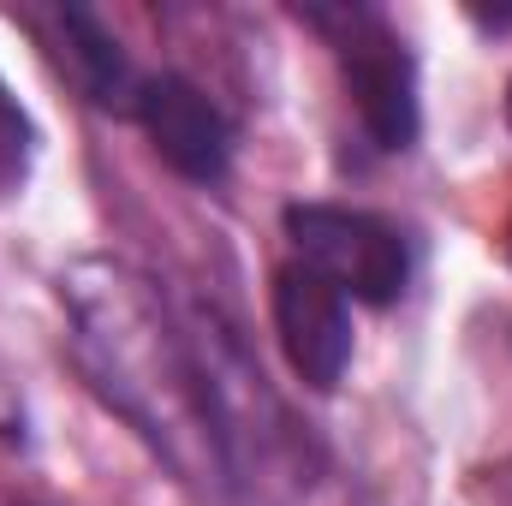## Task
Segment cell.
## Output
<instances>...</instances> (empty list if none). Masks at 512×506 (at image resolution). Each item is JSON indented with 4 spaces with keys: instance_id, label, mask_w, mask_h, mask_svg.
<instances>
[{
    "instance_id": "6",
    "label": "cell",
    "mask_w": 512,
    "mask_h": 506,
    "mask_svg": "<svg viewBox=\"0 0 512 506\" xmlns=\"http://www.w3.org/2000/svg\"><path fill=\"white\" fill-rule=\"evenodd\" d=\"M131 114H137V126L149 131L155 155H161L173 173H185V179H197V185H215V179L227 173V161H233V131L221 120V108H215L191 78H173V72L143 78Z\"/></svg>"
},
{
    "instance_id": "8",
    "label": "cell",
    "mask_w": 512,
    "mask_h": 506,
    "mask_svg": "<svg viewBox=\"0 0 512 506\" xmlns=\"http://www.w3.org/2000/svg\"><path fill=\"white\" fill-rule=\"evenodd\" d=\"M30 155H36V126H30V114L18 108V96L0 78V197L30 179Z\"/></svg>"
},
{
    "instance_id": "5",
    "label": "cell",
    "mask_w": 512,
    "mask_h": 506,
    "mask_svg": "<svg viewBox=\"0 0 512 506\" xmlns=\"http://www.w3.org/2000/svg\"><path fill=\"white\" fill-rule=\"evenodd\" d=\"M274 334L286 346V364L304 376V387H334L352 364V310L346 292H334L316 268L286 262L274 274Z\"/></svg>"
},
{
    "instance_id": "9",
    "label": "cell",
    "mask_w": 512,
    "mask_h": 506,
    "mask_svg": "<svg viewBox=\"0 0 512 506\" xmlns=\"http://www.w3.org/2000/svg\"><path fill=\"white\" fill-rule=\"evenodd\" d=\"M507 120H512V90H507Z\"/></svg>"
},
{
    "instance_id": "1",
    "label": "cell",
    "mask_w": 512,
    "mask_h": 506,
    "mask_svg": "<svg viewBox=\"0 0 512 506\" xmlns=\"http://www.w3.org/2000/svg\"><path fill=\"white\" fill-rule=\"evenodd\" d=\"M60 304L72 322V358L96 399L120 411L131 435L185 483L203 495H227L197 358L179 322V304L126 262H78L60 274Z\"/></svg>"
},
{
    "instance_id": "4",
    "label": "cell",
    "mask_w": 512,
    "mask_h": 506,
    "mask_svg": "<svg viewBox=\"0 0 512 506\" xmlns=\"http://www.w3.org/2000/svg\"><path fill=\"white\" fill-rule=\"evenodd\" d=\"M286 233L298 245V262L316 268L334 292H352L364 304H393L405 292V239L382 215L340 209V203H292Z\"/></svg>"
},
{
    "instance_id": "7",
    "label": "cell",
    "mask_w": 512,
    "mask_h": 506,
    "mask_svg": "<svg viewBox=\"0 0 512 506\" xmlns=\"http://www.w3.org/2000/svg\"><path fill=\"white\" fill-rule=\"evenodd\" d=\"M54 54H60V66H66V78L96 102V108H131L137 102V90H143V78H131V60L120 54V42L90 18V12H78V6H66V12H54Z\"/></svg>"
},
{
    "instance_id": "2",
    "label": "cell",
    "mask_w": 512,
    "mask_h": 506,
    "mask_svg": "<svg viewBox=\"0 0 512 506\" xmlns=\"http://www.w3.org/2000/svg\"><path fill=\"white\" fill-rule=\"evenodd\" d=\"M179 322H185V340H191V358H197L203 411H209L227 501L298 506L322 477V447H316L310 423L280 399V387L256 364L245 328L221 304L185 298Z\"/></svg>"
},
{
    "instance_id": "3",
    "label": "cell",
    "mask_w": 512,
    "mask_h": 506,
    "mask_svg": "<svg viewBox=\"0 0 512 506\" xmlns=\"http://www.w3.org/2000/svg\"><path fill=\"white\" fill-rule=\"evenodd\" d=\"M304 24L328 36L364 131L382 149H405L417 137V72H411L399 30L370 6H310Z\"/></svg>"
}]
</instances>
